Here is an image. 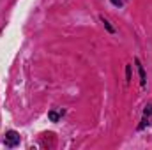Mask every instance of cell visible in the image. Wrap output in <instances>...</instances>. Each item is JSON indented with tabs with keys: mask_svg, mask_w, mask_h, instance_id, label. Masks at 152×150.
I'll use <instances>...</instances> for the list:
<instances>
[{
	"mask_svg": "<svg viewBox=\"0 0 152 150\" xmlns=\"http://www.w3.org/2000/svg\"><path fill=\"white\" fill-rule=\"evenodd\" d=\"M4 143L7 147H16L20 143V134L16 131H7L5 133V138H4Z\"/></svg>",
	"mask_w": 152,
	"mask_h": 150,
	"instance_id": "obj_1",
	"label": "cell"
},
{
	"mask_svg": "<svg viewBox=\"0 0 152 150\" xmlns=\"http://www.w3.org/2000/svg\"><path fill=\"white\" fill-rule=\"evenodd\" d=\"M134 62H136V66H138V73H140V81H142V87H145V85H147V74H145V69H143V66L140 64V60H138V58H136Z\"/></svg>",
	"mask_w": 152,
	"mask_h": 150,
	"instance_id": "obj_2",
	"label": "cell"
},
{
	"mask_svg": "<svg viewBox=\"0 0 152 150\" xmlns=\"http://www.w3.org/2000/svg\"><path fill=\"white\" fill-rule=\"evenodd\" d=\"M48 117H50V120H51V122H57V120H58V113H57V111H50V113H48Z\"/></svg>",
	"mask_w": 152,
	"mask_h": 150,
	"instance_id": "obj_3",
	"label": "cell"
},
{
	"mask_svg": "<svg viewBox=\"0 0 152 150\" xmlns=\"http://www.w3.org/2000/svg\"><path fill=\"white\" fill-rule=\"evenodd\" d=\"M103 23H104V27L108 28V32H113V28H112V25H110V23H108L106 20H103Z\"/></svg>",
	"mask_w": 152,
	"mask_h": 150,
	"instance_id": "obj_4",
	"label": "cell"
},
{
	"mask_svg": "<svg viewBox=\"0 0 152 150\" xmlns=\"http://www.w3.org/2000/svg\"><path fill=\"white\" fill-rule=\"evenodd\" d=\"M151 113H152V106L149 104V106H145V117H149Z\"/></svg>",
	"mask_w": 152,
	"mask_h": 150,
	"instance_id": "obj_5",
	"label": "cell"
},
{
	"mask_svg": "<svg viewBox=\"0 0 152 150\" xmlns=\"http://www.w3.org/2000/svg\"><path fill=\"white\" fill-rule=\"evenodd\" d=\"M126 78H127V81L131 79V67L127 66V69H126Z\"/></svg>",
	"mask_w": 152,
	"mask_h": 150,
	"instance_id": "obj_6",
	"label": "cell"
},
{
	"mask_svg": "<svg viewBox=\"0 0 152 150\" xmlns=\"http://www.w3.org/2000/svg\"><path fill=\"white\" fill-rule=\"evenodd\" d=\"M112 4L117 5V7H120V5H122V0H112Z\"/></svg>",
	"mask_w": 152,
	"mask_h": 150,
	"instance_id": "obj_7",
	"label": "cell"
}]
</instances>
